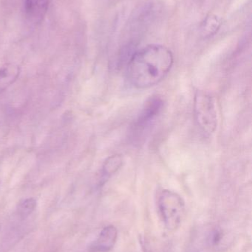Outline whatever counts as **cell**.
<instances>
[{
    "mask_svg": "<svg viewBox=\"0 0 252 252\" xmlns=\"http://www.w3.org/2000/svg\"><path fill=\"white\" fill-rule=\"evenodd\" d=\"M173 62V53L165 46H146L130 56L127 63V79L135 88L153 87L167 77Z\"/></svg>",
    "mask_w": 252,
    "mask_h": 252,
    "instance_id": "obj_1",
    "label": "cell"
},
{
    "mask_svg": "<svg viewBox=\"0 0 252 252\" xmlns=\"http://www.w3.org/2000/svg\"><path fill=\"white\" fill-rule=\"evenodd\" d=\"M158 207L167 230L173 232L180 227L186 214V204L180 195L164 189L158 196Z\"/></svg>",
    "mask_w": 252,
    "mask_h": 252,
    "instance_id": "obj_2",
    "label": "cell"
},
{
    "mask_svg": "<svg viewBox=\"0 0 252 252\" xmlns=\"http://www.w3.org/2000/svg\"><path fill=\"white\" fill-rule=\"evenodd\" d=\"M194 113L200 128L207 134H213L218 124V115L214 98L204 91L196 92L194 98Z\"/></svg>",
    "mask_w": 252,
    "mask_h": 252,
    "instance_id": "obj_3",
    "label": "cell"
},
{
    "mask_svg": "<svg viewBox=\"0 0 252 252\" xmlns=\"http://www.w3.org/2000/svg\"><path fill=\"white\" fill-rule=\"evenodd\" d=\"M164 102L159 96H153L145 103L140 114L132 126L133 139H139L155 122L164 109Z\"/></svg>",
    "mask_w": 252,
    "mask_h": 252,
    "instance_id": "obj_4",
    "label": "cell"
},
{
    "mask_svg": "<svg viewBox=\"0 0 252 252\" xmlns=\"http://www.w3.org/2000/svg\"><path fill=\"white\" fill-rule=\"evenodd\" d=\"M50 0H24L25 14L34 23L41 22L48 10Z\"/></svg>",
    "mask_w": 252,
    "mask_h": 252,
    "instance_id": "obj_5",
    "label": "cell"
},
{
    "mask_svg": "<svg viewBox=\"0 0 252 252\" xmlns=\"http://www.w3.org/2000/svg\"><path fill=\"white\" fill-rule=\"evenodd\" d=\"M118 230L115 226L109 225L101 231L97 240H96L95 248L100 252H108L115 247L118 239Z\"/></svg>",
    "mask_w": 252,
    "mask_h": 252,
    "instance_id": "obj_6",
    "label": "cell"
},
{
    "mask_svg": "<svg viewBox=\"0 0 252 252\" xmlns=\"http://www.w3.org/2000/svg\"><path fill=\"white\" fill-rule=\"evenodd\" d=\"M123 162L124 160L121 154H115L108 157L102 166L101 183L103 185L108 179L118 173V170L122 167Z\"/></svg>",
    "mask_w": 252,
    "mask_h": 252,
    "instance_id": "obj_7",
    "label": "cell"
},
{
    "mask_svg": "<svg viewBox=\"0 0 252 252\" xmlns=\"http://www.w3.org/2000/svg\"><path fill=\"white\" fill-rule=\"evenodd\" d=\"M223 21L220 17L216 14L207 15L201 22L200 26L201 34L204 38H209L214 36L220 31Z\"/></svg>",
    "mask_w": 252,
    "mask_h": 252,
    "instance_id": "obj_8",
    "label": "cell"
},
{
    "mask_svg": "<svg viewBox=\"0 0 252 252\" xmlns=\"http://www.w3.org/2000/svg\"><path fill=\"white\" fill-rule=\"evenodd\" d=\"M20 69L16 65L6 64L0 69V90H5L17 80Z\"/></svg>",
    "mask_w": 252,
    "mask_h": 252,
    "instance_id": "obj_9",
    "label": "cell"
},
{
    "mask_svg": "<svg viewBox=\"0 0 252 252\" xmlns=\"http://www.w3.org/2000/svg\"><path fill=\"white\" fill-rule=\"evenodd\" d=\"M225 232L221 228L215 227L207 235V243L212 248H218L225 240Z\"/></svg>",
    "mask_w": 252,
    "mask_h": 252,
    "instance_id": "obj_10",
    "label": "cell"
},
{
    "mask_svg": "<svg viewBox=\"0 0 252 252\" xmlns=\"http://www.w3.org/2000/svg\"><path fill=\"white\" fill-rule=\"evenodd\" d=\"M36 207V201L34 198H29L22 200L17 206V213L22 219L29 216Z\"/></svg>",
    "mask_w": 252,
    "mask_h": 252,
    "instance_id": "obj_11",
    "label": "cell"
}]
</instances>
